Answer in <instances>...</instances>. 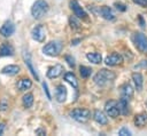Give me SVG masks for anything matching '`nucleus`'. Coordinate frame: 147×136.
I'll list each match as a JSON object with an SVG mask.
<instances>
[{"mask_svg":"<svg viewBox=\"0 0 147 136\" xmlns=\"http://www.w3.org/2000/svg\"><path fill=\"white\" fill-rule=\"evenodd\" d=\"M115 77H116V75H115L114 72L108 71V70H106V69H102V70H100V71L94 75L93 80H94V82H95L98 86L103 87V86H107L108 83L113 82L114 79H115Z\"/></svg>","mask_w":147,"mask_h":136,"instance_id":"f257e3e1","label":"nucleus"},{"mask_svg":"<svg viewBox=\"0 0 147 136\" xmlns=\"http://www.w3.org/2000/svg\"><path fill=\"white\" fill-rule=\"evenodd\" d=\"M48 3L45 0H37L31 7V15L33 18L39 19L48 11Z\"/></svg>","mask_w":147,"mask_h":136,"instance_id":"f03ea898","label":"nucleus"},{"mask_svg":"<svg viewBox=\"0 0 147 136\" xmlns=\"http://www.w3.org/2000/svg\"><path fill=\"white\" fill-rule=\"evenodd\" d=\"M63 48V45L61 43V41H57V40H54V41H49L48 43H46L42 48V53L47 56H51V57H55L57 55H60L61 50Z\"/></svg>","mask_w":147,"mask_h":136,"instance_id":"7ed1b4c3","label":"nucleus"},{"mask_svg":"<svg viewBox=\"0 0 147 136\" xmlns=\"http://www.w3.org/2000/svg\"><path fill=\"white\" fill-rule=\"evenodd\" d=\"M133 42L140 53L147 54V37L145 34H142L140 32L134 33L133 34Z\"/></svg>","mask_w":147,"mask_h":136,"instance_id":"20e7f679","label":"nucleus"},{"mask_svg":"<svg viewBox=\"0 0 147 136\" xmlns=\"http://www.w3.org/2000/svg\"><path fill=\"white\" fill-rule=\"evenodd\" d=\"M70 117L78 122H86L91 118V112L87 109H75L70 112Z\"/></svg>","mask_w":147,"mask_h":136,"instance_id":"39448f33","label":"nucleus"},{"mask_svg":"<svg viewBox=\"0 0 147 136\" xmlns=\"http://www.w3.org/2000/svg\"><path fill=\"white\" fill-rule=\"evenodd\" d=\"M105 111H106V114L109 115L110 118H117L119 114V111L117 107V102L113 101V99L108 101L105 105Z\"/></svg>","mask_w":147,"mask_h":136,"instance_id":"423d86ee","label":"nucleus"},{"mask_svg":"<svg viewBox=\"0 0 147 136\" xmlns=\"http://www.w3.org/2000/svg\"><path fill=\"white\" fill-rule=\"evenodd\" d=\"M32 39L38 41V42H42L46 38V30L42 25H37L36 27H33L32 32H31Z\"/></svg>","mask_w":147,"mask_h":136,"instance_id":"0eeeda50","label":"nucleus"},{"mask_svg":"<svg viewBox=\"0 0 147 136\" xmlns=\"http://www.w3.org/2000/svg\"><path fill=\"white\" fill-rule=\"evenodd\" d=\"M70 8L72 9V11H74V14L77 18H84L85 19L87 17L86 11L80 7V5L78 3L77 0H71L70 1Z\"/></svg>","mask_w":147,"mask_h":136,"instance_id":"6e6552de","label":"nucleus"},{"mask_svg":"<svg viewBox=\"0 0 147 136\" xmlns=\"http://www.w3.org/2000/svg\"><path fill=\"white\" fill-rule=\"evenodd\" d=\"M123 62V57L118 54V53H113L110 55H108L105 59V63L108 65V66H115V65H118Z\"/></svg>","mask_w":147,"mask_h":136,"instance_id":"1a4fd4ad","label":"nucleus"},{"mask_svg":"<svg viewBox=\"0 0 147 136\" xmlns=\"http://www.w3.org/2000/svg\"><path fill=\"white\" fill-rule=\"evenodd\" d=\"M63 71H64L63 66L61 64H56V65H54V66H52V67L48 69V71H47V78L55 79V78L60 77Z\"/></svg>","mask_w":147,"mask_h":136,"instance_id":"9d476101","label":"nucleus"},{"mask_svg":"<svg viewBox=\"0 0 147 136\" xmlns=\"http://www.w3.org/2000/svg\"><path fill=\"white\" fill-rule=\"evenodd\" d=\"M67 88L63 85H59L55 88V99L59 103H63L67 99Z\"/></svg>","mask_w":147,"mask_h":136,"instance_id":"9b49d317","label":"nucleus"},{"mask_svg":"<svg viewBox=\"0 0 147 136\" xmlns=\"http://www.w3.org/2000/svg\"><path fill=\"white\" fill-rule=\"evenodd\" d=\"M15 32V26L10 21H7L3 23V25L0 27V34L3 37H10Z\"/></svg>","mask_w":147,"mask_h":136,"instance_id":"f8f14e48","label":"nucleus"},{"mask_svg":"<svg viewBox=\"0 0 147 136\" xmlns=\"http://www.w3.org/2000/svg\"><path fill=\"white\" fill-rule=\"evenodd\" d=\"M99 13H100V15H101L105 19H107V21H114V19H115V15H114L111 8L108 7V6H102V7L99 9Z\"/></svg>","mask_w":147,"mask_h":136,"instance_id":"ddd939ff","label":"nucleus"},{"mask_svg":"<svg viewBox=\"0 0 147 136\" xmlns=\"http://www.w3.org/2000/svg\"><path fill=\"white\" fill-rule=\"evenodd\" d=\"M117 107H118V111L121 114L126 115L129 113V99L121 97V99L117 102Z\"/></svg>","mask_w":147,"mask_h":136,"instance_id":"4468645a","label":"nucleus"},{"mask_svg":"<svg viewBox=\"0 0 147 136\" xmlns=\"http://www.w3.org/2000/svg\"><path fill=\"white\" fill-rule=\"evenodd\" d=\"M121 96L123 98H126V99H131L132 96H133V89L132 87L129 85V83H125L121 87Z\"/></svg>","mask_w":147,"mask_h":136,"instance_id":"2eb2a0df","label":"nucleus"},{"mask_svg":"<svg viewBox=\"0 0 147 136\" xmlns=\"http://www.w3.org/2000/svg\"><path fill=\"white\" fill-rule=\"evenodd\" d=\"M93 119H94L95 122H98V123H100V125H107V122H108V119H107L106 114H105L102 111H100V110H95V111H94V113H93Z\"/></svg>","mask_w":147,"mask_h":136,"instance_id":"dca6fc26","label":"nucleus"},{"mask_svg":"<svg viewBox=\"0 0 147 136\" xmlns=\"http://www.w3.org/2000/svg\"><path fill=\"white\" fill-rule=\"evenodd\" d=\"M133 122H134V125H136L137 127H139V128L144 127V126L147 123V113L142 112V113L137 114V115L134 117Z\"/></svg>","mask_w":147,"mask_h":136,"instance_id":"f3484780","label":"nucleus"},{"mask_svg":"<svg viewBox=\"0 0 147 136\" xmlns=\"http://www.w3.org/2000/svg\"><path fill=\"white\" fill-rule=\"evenodd\" d=\"M14 54V48L9 43H2L0 46V57L5 56H11Z\"/></svg>","mask_w":147,"mask_h":136,"instance_id":"a211bd4d","label":"nucleus"},{"mask_svg":"<svg viewBox=\"0 0 147 136\" xmlns=\"http://www.w3.org/2000/svg\"><path fill=\"white\" fill-rule=\"evenodd\" d=\"M132 80H133V82H134V85H136L137 90L140 91V90L142 89V85H144V78H142L141 73H139V72L132 73Z\"/></svg>","mask_w":147,"mask_h":136,"instance_id":"6ab92c4d","label":"nucleus"},{"mask_svg":"<svg viewBox=\"0 0 147 136\" xmlns=\"http://www.w3.org/2000/svg\"><path fill=\"white\" fill-rule=\"evenodd\" d=\"M20 72V66L18 65H7L2 67L1 73L2 74H8V75H15Z\"/></svg>","mask_w":147,"mask_h":136,"instance_id":"aec40b11","label":"nucleus"},{"mask_svg":"<svg viewBox=\"0 0 147 136\" xmlns=\"http://www.w3.org/2000/svg\"><path fill=\"white\" fill-rule=\"evenodd\" d=\"M64 80H65L67 82H69L75 89L78 88V80H77L76 75H75L72 72H67V73L64 74Z\"/></svg>","mask_w":147,"mask_h":136,"instance_id":"412c9836","label":"nucleus"},{"mask_svg":"<svg viewBox=\"0 0 147 136\" xmlns=\"http://www.w3.org/2000/svg\"><path fill=\"white\" fill-rule=\"evenodd\" d=\"M24 61H25V64L28 65V67H29L30 72L32 73V75L36 78V80H39L38 73L36 72V69L33 67V65H32V61H31V58H30V55H29L28 53H26V54H24Z\"/></svg>","mask_w":147,"mask_h":136,"instance_id":"4be33fe9","label":"nucleus"},{"mask_svg":"<svg viewBox=\"0 0 147 136\" xmlns=\"http://www.w3.org/2000/svg\"><path fill=\"white\" fill-rule=\"evenodd\" d=\"M31 86H32V82L28 78H23V79L18 80V82H17V89L18 90H26V89L31 88Z\"/></svg>","mask_w":147,"mask_h":136,"instance_id":"5701e85b","label":"nucleus"},{"mask_svg":"<svg viewBox=\"0 0 147 136\" xmlns=\"http://www.w3.org/2000/svg\"><path fill=\"white\" fill-rule=\"evenodd\" d=\"M86 58H87L91 63H93V64H99V63H101V61H102V56H101V54H99V53H88V54L86 55Z\"/></svg>","mask_w":147,"mask_h":136,"instance_id":"b1692460","label":"nucleus"},{"mask_svg":"<svg viewBox=\"0 0 147 136\" xmlns=\"http://www.w3.org/2000/svg\"><path fill=\"white\" fill-rule=\"evenodd\" d=\"M22 102H23L24 107H26V109L31 107V106H32V104H33V95H32L31 93H26V94L23 96Z\"/></svg>","mask_w":147,"mask_h":136,"instance_id":"393cba45","label":"nucleus"},{"mask_svg":"<svg viewBox=\"0 0 147 136\" xmlns=\"http://www.w3.org/2000/svg\"><path fill=\"white\" fill-rule=\"evenodd\" d=\"M79 72H80L82 78H88V77L91 75V73H92V69L88 67V66L82 65V66L79 67Z\"/></svg>","mask_w":147,"mask_h":136,"instance_id":"a878e982","label":"nucleus"},{"mask_svg":"<svg viewBox=\"0 0 147 136\" xmlns=\"http://www.w3.org/2000/svg\"><path fill=\"white\" fill-rule=\"evenodd\" d=\"M69 23H70V26H71L72 29H79V26H80L79 21H78L75 16H72V17L69 18Z\"/></svg>","mask_w":147,"mask_h":136,"instance_id":"bb28decb","label":"nucleus"},{"mask_svg":"<svg viewBox=\"0 0 147 136\" xmlns=\"http://www.w3.org/2000/svg\"><path fill=\"white\" fill-rule=\"evenodd\" d=\"M118 135H121V136H131L132 134H131V131H130L127 128L123 127L122 129H119V130H118Z\"/></svg>","mask_w":147,"mask_h":136,"instance_id":"cd10ccee","label":"nucleus"},{"mask_svg":"<svg viewBox=\"0 0 147 136\" xmlns=\"http://www.w3.org/2000/svg\"><path fill=\"white\" fill-rule=\"evenodd\" d=\"M8 109V102L6 98H2L0 101V111H6Z\"/></svg>","mask_w":147,"mask_h":136,"instance_id":"c85d7f7f","label":"nucleus"},{"mask_svg":"<svg viewBox=\"0 0 147 136\" xmlns=\"http://www.w3.org/2000/svg\"><path fill=\"white\" fill-rule=\"evenodd\" d=\"M65 62L68 63V65H69L70 67H75V59H74L71 56L67 55V56H65Z\"/></svg>","mask_w":147,"mask_h":136,"instance_id":"c756f323","label":"nucleus"},{"mask_svg":"<svg viewBox=\"0 0 147 136\" xmlns=\"http://www.w3.org/2000/svg\"><path fill=\"white\" fill-rule=\"evenodd\" d=\"M115 7H116V9L119 10V11H125V10H126V6L123 5V3H119V2H115Z\"/></svg>","mask_w":147,"mask_h":136,"instance_id":"7c9ffc66","label":"nucleus"},{"mask_svg":"<svg viewBox=\"0 0 147 136\" xmlns=\"http://www.w3.org/2000/svg\"><path fill=\"white\" fill-rule=\"evenodd\" d=\"M42 88H44V91L46 93L47 98H48V99H52V97H51V94H49V90H48V87H47V83H46V82H42Z\"/></svg>","mask_w":147,"mask_h":136,"instance_id":"2f4dec72","label":"nucleus"},{"mask_svg":"<svg viewBox=\"0 0 147 136\" xmlns=\"http://www.w3.org/2000/svg\"><path fill=\"white\" fill-rule=\"evenodd\" d=\"M132 1L141 7H147V0H132Z\"/></svg>","mask_w":147,"mask_h":136,"instance_id":"473e14b6","label":"nucleus"},{"mask_svg":"<svg viewBox=\"0 0 147 136\" xmlns=\"http://www.w3.org/2000/svg\"><path fill=\"white\" fill-rule=\"evenodd\" d=\"M36 134H37V135H40V136H42V135H46V131H45L44 129L39 128V129H37V130H36Z\"/></svg>","mask_w":147,"mask_h":136,"instance_id":"72a5a7b5","label":"nucleus"},{"mask_svg":"<svg viewBox=\"0 0 147 136\" xmlns=\"http://www.w3.org/2000/svg\"><path fill=\"white\" fill-rule=\"evenodd\" d=\"M139 22H140L141 27H145V26H146V23L144 22V18H142V16H141V15H139Z\"/></svg>","mask_w":147,"mask_h":136,"instance_id":"f704fd0d","label":"nucleus"},{"mask_svg":"<svg viewBox=\"0 0 147 136\" xmlns=\"http://www.w3.org/2000/svg\"><path fill=\"white\" fill-rule=\"evenodd\" d=\"M3 130H5V123H0V135H2Z\"/></svg>","mask_w":147,"mask_h":136,"instance_id":"c9c22d12","label":"nucleus"},{"mask_svg":"<svg viewBox=\"0 0 147 136\" xmlns=\"http://www.w3.org/2000/svg\"><path fill=\"white\" fill-rule=\"evenodd\" d=\"M79 41H80L79 39H77V40H72V41H71V45L75 46V45H77V42H79Z\"/></svg>","mask_w":147,"mask_h":136,"instance_id":"e433bc0d","label":"nucleus"}]
</instances>
